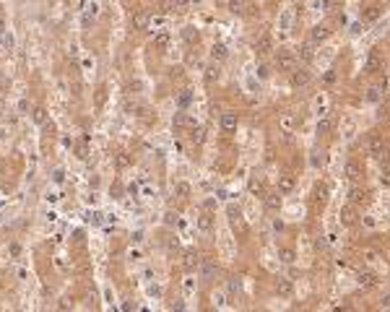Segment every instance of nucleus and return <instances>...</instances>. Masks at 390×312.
<instances>
[{"mask_svg": "<svg viewBox=\"0 0 390 312\" xmlns=\"http://www.w3.org/2000/svg\"><path fill=\"white\" fill-rule=\"evenodd\" d=\"M276 65L281 70H292V65H294V55L292 52H286V50H281L278 55H276Z\"/></svg>", "mask_w": 390, "mask_h": 312, "instance_id": "1", "label": "nucleus"}, {"mask_svg": "<svg viewBox=\"0 0 390 312\" xmlns=\"http://www.w3.org/2000/svg\"><path fill=\"white\" fill-rule=\"evenodd\" d=\"M346 175H348V179H354V182H356V179H359V177L364 175V167H362L359 161H354V159H351V161L346 164Z\"/></svg>", "mask_w": 390, "mask_h": 312, "instance_id": "2", "label": "nucleus"}, {"mask_svg": "<svg viewBox=\"0 0 390 312\" xmlns=\"http://www.w3.org/2000/svg\"><path fill=\"white\" fill-rule=\"evenodd\" d=\"M237 122H239L237 114H234V112H227V114L221 117V128L227 130V133H231V130H237Z\"/></svg>", "mask_w": 390, "mask_h": 312, "instance_id": "3", "label": "nucleus"}, {"mask_svg": "<svg viewBox=\"0 0 390 312\" xmlns=\"http://www.w3.org/2000/svg\"><path fill=\"white\" fill-rule=\"evenodd\" d=\"M133 26H136L138 31H143V29L148 26V13H143V11H138L136 16H133Z\"/></svg>", "mask_w": 390, "mask_h": 312, "instance_id": "4", "label": "nucleus"}, {"mask_svg": "<svg viewBox=\"0 0 390 312\" xmlns=\"http://www.w3.org/2000/svg\"><path fill=\"white\" fill-rule=\"evenodd\" d=\"M310 73L307 70H294V76H292V81H294V86H304V84H310Z\"/></svg>", "mask_w": 390, "mask_h": 312, "instance_id": "5", "label": "nucleus"}, {"mask_svg": "<svg viewBox=\"0 0 390 312\" xmlns=\"http://www.w3.org/2000/svg\"><path fill=\"white\" fill-rule=\"evenodd\" d=\"M369 151H372V156H383V141H380V138H372L369 141Z\"/></svg>", "mask_w": 390, "mask_h": 312, "instance_id": "6", "label": "nucleus"}, {"mask_svg": "<svg viewBox=\"0 0 390 312\" xmlns=\"http://www.w3.org/2000/svg\"><path fill=\"white\" fill-rule=\"evenodd\" d=\"M341 216H344V224H354V221H356V208L354 206H346Z\"/></svg>", "mask_w": 390, "mask_h": 312, "instance_id": "7", "label": "nucleus"}, {"mask_svg": "<svg viewBox=\"0 0 390 312\" xmlns=\"http://www.w3.org/2000/svg\"><path fill=\"white\" fill-rule=\"evenodd\" d=\"M322 39H328V29H312V42H322Z\"/></svg>", "mask_w": 390, "mask_h": 312, "instance_id": "8", "label": "nucleus"}, {"mask_svg": "<svg viewBox=\"0 0 390 312\" xmlns=\"http://www.w3.org/2000/svg\"><path fill=\"white\" fill-rule=\"evenodd\" d=\"M213 273H216V266H213V260H206V266H203V276H206V278H211Z\"/></svg>", "mask_w": 390, "mask_h": 312, "instance_id": "9", "label": "nucleus"}, {"mask_svg": "<svg viewBox=\"0 0 390 312\" xmlns=\"http://www.w3.org/2000/svg\"><path fill=\"white\" fill-rule=\"evenodd\" d=\"M265 206H268L271 211H273V208H278V206H281V198H278V195H268V201H265Z\"/></svg>", "mask_w": 390, "mask_h": 312, "instance_id": "10", "label": "nucleus"}, {"mask_svg": "<svg viewBox=\"0 0 390 312\" xmlns=\"http://www.w3.org/2000/svg\"><path fill=\"white\" fill-rule=\"evenodd\" d=\"M195 266H198V255L187 252V255H185V268H195Z\"/></svg>", "mask_w": 390, "mask_h": 312, "instance_id": "11", "label": "nucleus"}, {"mask_svg": "<svg viewBox=\"0 0 390 312\" xmlns=\"http://www.w3.org/2000/svg\"><path fill=\"white\" fill-rule=\"evenodd\" d=\"M213 57H219V60H224V57H227V47H224V45L213 47Z\"/></svg>", "mask_w": 390, "mask_h": 312, "instance_id": "12", "label": "nucleus"}, {"mask_svg": "<svg viewBox=\"0 0 390 312\" xmlns=\"http://www.w3.org/2000/svg\"><path fill=\"white\" fill-rule=\"evenodd\" d=\"M292 185H294V182H292V177H284V179H281V190H284V193L292 190Z\"/></svg>", "mask_w": 390, "mask_h": 312, "instance_id": "13", "label": "nucleus"}, {"mask_svg": "<svg viewBox=\"0 0 390 312\" xmlns=\"http://www.w3.org/2000/svg\"><path fill=\"white\" fill-rule=\"evenodd\" d=\"M281 258H284L286 263H292V260H294V252L289 250V247H284V250H281Z\"/></svg>", "mask_w": 390, "mask_h": 312, "instance_id": "14", "label": "nucleus"}, {"mask_svg": "<svg viewBox=\"0 0 390 312\" xmlns=\"http://www.w3.org/2000/svg\"><path fill=\"white\" fill-rule=\"evenodd\" d=\"M34 120L37 122H45V110H34Z\"/></svg>", "mask_w": 390, "mask_h": 312, "instance_id": "15", "label": "nucleus"}, {"mask_svg": "<svg viewBox=\"0 0 390 312\" xmlns=\"http://www.w3.org/2000/svg\"><path fill=\"white\" fill-rule=\"evenodd\" d=\"M3 91H5V78L0 76V94H3Z\"/></svg>", "mask_w": 390, "mask_h": 312, "instance_id": "16", "label": "nucleus"}, {"mask_svg": "<svg viewBox=\"0 0 390 312\" xmlns=\"http://www.w3.org/2000/svg\"><path fill=\"white\" fill-rule=\"evenodd\" d=\"M0 175H3V164H0Z\"/></svg>", "mask_w": 390, "mask_h": 312, "instance_id": "17", "label": "nucleus"}]
</instances>
